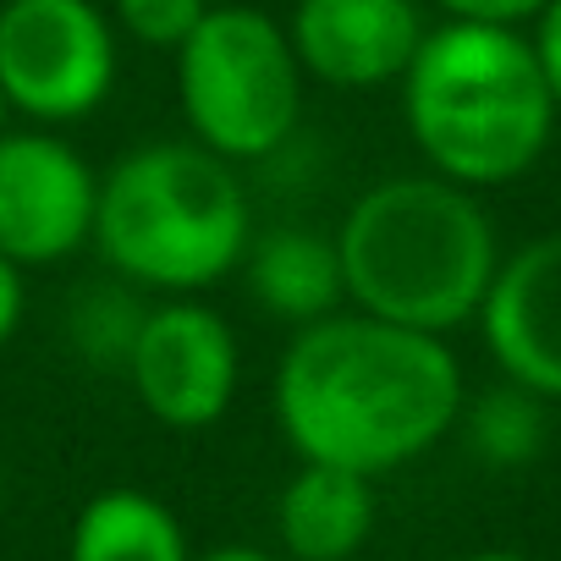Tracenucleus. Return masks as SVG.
I'll use <instances>...</instances> for the list:
<instances>
[{
  "mask_svg": "<svg viewBox=\"0 0 561 561\" xmlns=\"http://www.w3.org/2000/svg\"><path fill=\"white\" fill-rule=\"evenodd\" d=\"M270 402L298 462L380 479L451 435L462 419V364L446 336L336 309L293 331Z\"/></svg>",
  "mask_w": 561,
  "mask_h": 561,
  "instance_id": "1",
  "label": "nucleus"
},
{
  "mask_svg": "<svg viewBox=\"0 0 561 561\" xmlns=\"http://www.w3.org/2000/svg\"><path fill=\"white\" fill-rule=\"evenodd\" d=\"M342 287L358 314L446 336L479 320L501 264L490 215L446 176H386L336 226Z\"/></svg>",
  "mask_w": 561,
  "mask_h": 561,
  "instance_id": "2",
  "label": "nucleus"
},
{
  "mask_svg": "<svg viewBox=\"0 0 561 561\" xmlns=\"http://www.w3.org/2000/svg\"><path fill=\"white\" fill-rule=\"evenodd\" d=\"M402 116L435 176L479 193L517 182L550 144L556 105L517 28L440 23L402 72Z\"/></svg>",
  "mask_w": 561,
  "mask_h": 561,
  "instance_id": "3",
  "label": "nucleus"
},
{
  "mask_svg": "<svg viewBox=\"0 0 561 561\" xmlns=\"http://www.w3.org/2000/svg\"><path fill=\"white\" fill-rule=\"evenodd\" d=\"M89 242L127 287L198 298L242 264L253 204L237 165L204 144H144L100 176Z\"/></svg>",
  "mask_w": 561,
  "mask_h": 561,
  "instance_id": "4",
  "label": "nucleus"
},
{
  "mask_svg": "<svg viewBox=\"0 0 561 561\" xmlns=\"http://www.w3.org/2000/svg\"><path fill=\"white\" fill-rule=\"evenodd\" d=\"M176 100L209 154L270 160L304 122V67L287 28L253 7H209L176 45Z\"/></svg>",
  "mask_w": 561,
  "mask_h": 561,
  "instance_id": "5",
  "label": "nucleus"
},
{
  "mask_svg": "<svg viewBox=\"0 0 561 561\" xmlns=\"http://www.w3.org/2000/svg\"><path fill=\"white\" fill-rule=\"evenodd\" d=\"M122 45L94 0H7L0 7V94L34 127L94 116L116 89Z\"/></svg>",
  "mask_w": 561,
  "mask_h": 561,
  "instance_id": "6",
  "label": "nucleus"
},
{
  "mask_svg": "<svg viewBox=\"0 0 561 561\" xmlns=\"http://www.w3.org/2000/svg\"><path fill=\"white\" fill-rule=\"evenodd\" d=\"M122 375L154 424L209 430L237 402V380H242L237 331L198 298L149 304Z\"/></svg>",
  "mask_w": 561,
  "mask_h": 561,
  "instance_id": "7",
  "label": "nucleus"
},
{
  "mask_svg": "<svg viewBox=\"0 0 561 561\" xmlns=\"http://www.w3.org/2000/svg\"><path fill=\"white\" fill-rule=\"evenodd\" d=\"M100 171L61 133H0V253L18 270L67 264L94 237Z\"/></svg>",
  "mask_w": 561,
  "mask_h": 561,
  "instance_id": "8",
  "label": "nucleus"
},
{
  "mask_svg": "<svg viewBox=\"0 0 561 561\" xmlns=\"http://www.w3.org/2000/svg\"><path fill=\"white\" fill-rule=\"evenodd\" d=\"M280 28L304 78L358 94L402 83L413 50L430 34L419 0H298Z\"/></svg>",
  "mask_w": 561,
  "mask_h": 561,
  "instance_id": "9",
  "label": "nucleus"
},
{
  "mask_svg": "<svg viewBox=\"0 0 561 561\" xmlns=\"http://www.w3.org/2000/svg\"><path fill=\"white\" fill-rule=\"evenodd\" d=\"M479 331L512 386L561 402V231L534 237L495 264Z\"/></svg>",
  "mask_w": 561,
  "mask_h": 561,
  "instance_id": "10",
  "label": "nucleus"
},
{
  "mask_svg": "<svg viewBox=\"0 0 561 561\" xmlns=\"http://www.w3.org/2000/svg\"><path fill=\"white\" fill-rule=\"evenodd\" d=\"M237 270L248 275V293L259 298V309L275 314V320H287L293 331L314 325V320H325V314H336L347 304L336 237L309 231V226L253 231V242H248Z\"/></svg>",
  "mask_w": 561,
  "mask_h": 561,
  "instance_id": "11",
  "label": "nucleus"
},
{
  "mask_svg": "<svg viewBox=\"0 0 561 561\" xmlns=\"http://www.w3.org/2000/svg\"><path fill=\"white\" fill-rule=\"evenodd\" d=\"M275 534L293 561H347L375 534V479L304 462L275 501Z\"/></svg>",
  "mask_w": 561,
  "mask_h": 561,
  "instance_id": "12",
  "label": "nucleus"
},
{
  "mask_svg": "<svg viewBox=\"0 0 561 561\" xmlns=\"http://www.w3.org/2000/svg\"><path fill=\"white\" fill-rule=\"evenodd\" d=\"M67 561H193L176 512L133 484L100 490L67 539Z\"/></svg>",
  "mask_w": 561,
  "mask_h": 561,
  "instance_id": "13",
  "label": "nucleus"
},
{
  "mask_svg": "<svg viewBox=\"0 0 561 561\" xmlns=\"http://www.w3.org/2000/svg\"><path fill=\"white\" fill-rule=\"evenodd\" d=\"M468 440L490 468H523L545 451V397L523 386H495L468 408Z\"/></svg>",
  "mask_w": 561,
  "mask_h": 561,
  "instance_id": "14",
  "label": "nucleus"
},
{
  "mask_svg": "<svg viewBox=\"0 0 561 561\" xmlns=\"http://www.w3.org/2000/svg\"><path fill=\"white\" fill-rule=\"evenodd\" d=\"M144 309H149V304H138L133 293L100 287V293L78 298V309H72V336H78V347H83L94 364L122 369V364H127V347H133V336H138Z\"/></svg>",
  "mask_w": 561,
  "mask_h": 561,
  "instance_id": "15",
  "label": "nucleus"
},
{
  "mask_svg": "<svg viewBox=\"0 0 561 561\" xmlns=\"http://www.w3.org/2000/svg\"><path fill=\"white\" fill-rule=\"evenodd\" d=\"M215 0H116V28L144 50H171L204 23Z\"/></svg>",
  "mask_w": 561,
  "mask_h": 561,
  "instance_id": "16",
  "label": "nucleus"
},
{
  "mask_svg": "<svg viewBox=\"0 0 561 561\" xmlns=\"http://www.w3.org/2000/svg\"><path fill=\"white\" fill-rule=\"evenodd\" d=\"M446 23H490V28H517L534 23L545 0H435Z\"/></svg>",
  "mask_w": 561,
  "mask_h": 561,
  "instance_id": "17",
  "label": "nucleus"
},
{
  "mask_svg": "<svg viewBox=\"0 0 561 561\" xmlns=\"http://www.w3.org/2000/svg\"><path fill=\"white\" fill-rule=\"evenodd\" d=\"M528 50H534V61H539V78H545V89H550V105L561 111V0H545V7H539Z\"/></svg>",
  "mask_w": 561,
  "mask_h": 561,
  "instance_id": "18",
  "label": "nucleus"
},
{
  "mask_svg": "<svg viewBox=\"0 0 561 561\" xmlns=\"http://www.w3.org/2000/svg\"><path fill=\"white\" fill-rule=\"evenodd\" d=\"M23 304H28V287H23V270L0 253V347H7L23 325Z\"/></svg>",
  "mask_w": 561,
  "mask_h": 561,
  "instance_id": "19",
  "label": "nucleus"
},
{
  "mask_svg": "<svg viewBox=\"0 0 561 561\" xmlns=\"http://www.w3.org/2000/svg\"><path fill=\"white\" fill-rule=\"evenodd\" d=\"M193 561H280V556H270V550H253V545H220V550H209V556H193Z\"/></svg>",
  "mask_w": 561,
  "mask_h": 561,
  "instance_id": "20",
  "label": "nucleus"
},
{
  "mask_svg": "<svg viewBox=\"0 0 561 561\" xmlns=\"http://www.w3.org/2000/svg\"><path fill=\"white\" fill-rule=\"evenodd\" d=\"M462 561H528V556H517V550H473Z\"/></svg>",
  "mask_w": 561,
  "mask_h": 561,
  "instance_id": "21",
  "label": "nucleus"
},
{
  "mask_svg": "<svg viewBox=\"0 0 561 561\" xmlns=\"http://www.w3.org/2000/svg\"><path fill=\"white\" fill-rule=\"evenodd\" d=\"M7 122H12V105H7V94H0V133H7Z\"/></svg>",
  "mask_w": 561,
  "mask_h": 561,
  "instance_id": "22",
  "label": "nucleus"
}]
</instances>
